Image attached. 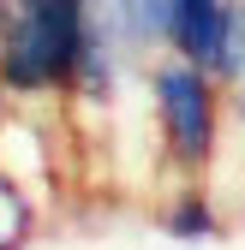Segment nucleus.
<instances>
[{"instance_id": "obj_2", "label": "nucleus", "mask_w": 245, "mask_h": 250, "mask_svg": "<svg viewBox=\"0 0 245 250\" xmlns=\"http://www.w3.org/2000/svg\"><path fill=\"white\" fill-rule=\"evenodd\" d=\"M90 42V0H0V96L66 107Z\"/></svg>"}, {"instance_id": "obj_4", "label": "nucleus", "mask_w": 245, "mask_h": 250, "mask_svg": "<svg viewBox=\"0 0 245 250\" xmlns=\"http://www.w3.org/2000/svg\"><path fill=\"white\" fill-rule=\"evenodd\" d=\"M233 30H239V6L233 0H173L168 12V54L203 66L209 78L233 72Z\"/></svg>"}, {"instance_id": "obj_3", "label": "nucleus", "mask_w": 245, "mask_h": 250, "mask_svg": "<svg viewBox=\"0 0 245 250\" xmlns=\"http://www.w3.org/2000/svg\"><path fill=\"white\" fill-rule=\"evenodd\" d=\"M42 113L48 107H6L0 113V173L18 179L48 208L60 197V149H54V125Z\"/></svg>"}, {"instance_id": "obj_7", "label": "nucleus", "mask_w": 245, "mask_h": 250, "mask_svg": "<svg viewBox=\"0 0 245 250\" xmlns=\"http://www.w3.org/2000/svg\"><path fill=\"white\" fill-rule=\"evenodd\" d=\"M120 12H126V24L138 30V42L149 54L168 48V12H173V0H120Z\"/></svg>"}, {"instance_id": "obj_6", "label": "nucleus", "mask_w": 245, "mask_h": 250, "mask_svg": "<svg viewBox=\"0 0 245 250\" xmlns=\"http://www.w3.org/2000/svg\"><path fill=\"white\" fill-rule=\"evenodd\" d=\"M42 214H48V208L30 197L18 179H6V173H0V250H24L30 238H36Z\"/></svg>"}, {"instance_id": "obj_5", "label": "nucleus", "mask_w": 245, "mask_h": 250, "mask_svg": "<svg viewBox=\"0 0 245 250\" xmlns=\"http://www.w3.org/2000/svg\"><path fill=\"white\" fill-rule=\"evenodd\" d=\"M162 214V232L168 238H179V244H209V238H221L227 232V203L216 197V185H168L162 191V203H156Z\"/></svg>"}, {"instance_id": "obj_1", "label": "nucleus", "mask_w": 245, "mask_h": 250, "mask_svg": "<svg viewBox=\"0 0 245 250\" xmlns=\"http://www.w3.org/2000/svg\"><path fill=\"white\" fill-rule=\"evenodd\" d=\"M144 113L156 131V167L168 185H216V167L233 137V107L221 78L162 48L144 66Z\"/></svg>"}]
</instances>
